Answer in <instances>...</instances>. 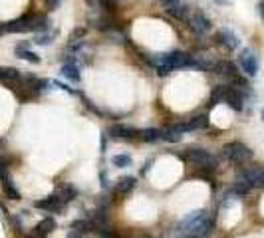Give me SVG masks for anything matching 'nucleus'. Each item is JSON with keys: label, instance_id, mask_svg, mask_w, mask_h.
<instances>
[{"label": "nucleus", "instance_id": "obj_1", "mask_svg": "<svg viewBox=\"0 0 264 238\" xmlns=\"http://www.w3.org/2000/svg\"><path fill=\"white\" fill-rule=\"evenodd\" d=\"M213 219L209 217L207 211H195L191 215H187L181 223H179V231L187 233L191 238H205V237H211L213 233Z\"/></svg>", "mask_w": 264, "mask_h": 238}, {"label": "nucleus", "instance_id": "obj_2", "mask_svg": "<svg viewBox=\"0 0 264 238\" xmlns=\"http://www.w3.org/2000/svg\"><path fill=\"white\" fill-rule=\"evenodd\" d=\"M149 62H151V64H155V66H167V68H171V70H175V68H183V66H195L193 56L183 54V52L157 54V56H151V58H149Z\"/></svg>", "mask_w": 264, "mask_h": 238}, {"label": "nucleus", "instance_id": "obj_3", "mask_svg": "<svg viewBox=\"0 0 264 238\" xmlns=\"http://www.w3.org/2000/svg\"><path fill=\"white\" fill-rule=\"evenodd\" d=\"M187 163L195 165V167H201V169H215V157L207 151V149H187L183 155H181Z\"/></svg>", "mask_w": 264, "mask_h": 238}, {"label": "nucleus", "instance_id": "obj_4", "mask_svg": "<svg viewBox=\"0 0 264 238\" xmlns=\"http://www.w3.org/2000/svg\"><path fill=\"white\" fill-rule=\"evenodd\" d=\"M223 155H225L229 161H233V163H245L247 159L253 157V151H251L247 145H243V143H239V141H233V143H227V145L223 147Z\"/></svg>", "mask_w": 264, "mask_h": 238}, {"label": "nucleus", "instance_id": "obj_5", "mask_svg": "<svg viewBox=\"0 0 264 238\" xmlns=\"http://www.w3.org/2000/svg\"><path fill=\"white\" fill-rule=\"evenodd\" d=\"M187 24H189V28L195 32V34H207L209 30H211V20L203 14V12H193L189 18H187Z\"/></svg>", "mask_w": 264, "mask_h": 238}, {"label": "nucleus", "instance_id": "obj_6", "mask_svg": "<svg viewBox=\"0 0 264 238\" xmlns=\"http://www.w3.org/2000/svg\"><path fill=\"white\" fill-rule=\"evenodd\" d=\"M223 101L229 103L235 111H243V109H245V95H243V91H241L239 87H235V85H227Z\"/></svg>", "mask_w": 264, "mask_h": 238}, {"label": "nucleus", "instance_id": "obj_7", "mask_svg": "<svg viewBox=\"0 0 264 238\" xmlns=\"http://www.w3.org/2000/svg\"><path fill=\"white\" fill-rule=\"evenodd\" d=\"M239 62H241V66H243L247 76H251V78L257 76V72H259V60H257L253 50H243L241 56H239Z\"/></svg>", "mask_w": 264, "mask_h": 238}, {"label": "nucleus", "instance_id": "obj_8", "mask_svg": "<svg viewBox=\"0 0 264 238\" xmlns=\"http://www.w3.org/2000/svg\"><path fill=\"white\" fill-rule=\"evenodd\" d=\"M213 72L215 74H219V76H225V78H231L233 81L237 79V78H241V74H239V68L231 62V60H221V62H217L215 66H213Z\"/></svg>", "mask_w": 264, "mask_h": 238}, {"label": "nucleus", "instance_id": "obj_9", "mask_svg": "<svg viewBox=\"0 0 264 238\" xmlns=\"http://www.w3.org/2000/svg\"><path fill=\"white\" fill-rule=\"evenodd\" d=\"M215 40H217V44L219 46H223L225 50H237L239 48V38L231 32V30H219L217 32V36H215Z\"/></svg>", "mask_w": 264, "mask_h": 238}, {"label": "nucleus", "instance_id": "obj_10", "mask_svg": "<svg viewBox=\"0 0 264 238\" xmlns=\"http://www.w3.org/2000/svg\"><path fill=\"white\" fill-rule=\"evenodd\" d=\"M175 127H177V131H181V133H185V131H195V129H207V127H209V117H207V115H197V117H193V119L187 121V123H177Z\"/></svg>", "mask_w": 264, "mask_h": 238}, {"label": "nucleus", "instance_id": "obj_11", "mask_svg": "<svg viewBox=\"0 0 264 238\" xmlns=\"http://www.w3.org/2000/svg\"><path fill=\"white\" fill-rule=\"evenodd\" d=\"M34 207H36V209H42V211L58 213V211H62L64 203H62V199H60L58 195H50V197H46V199H42V201H36Z\"/></svg>", "mask_w": 264, "mask_h": 238}, {"label": "nucleus", "instance_id": "obj_12", "mask_svg": "<svg viewBox=\"0 0 264 238\" xmlns=\"http://www.w3.org/2000/svg\"><path fill=\"white\" fill-rule=\"evenodd\" d=\"M241 177L251 181L255 187H264V167H261V169H247V171L241 173Z\"/></svg>", "mask_w": 264, "mask_h": 238}, {"label": "nucleus", "instance_id": "obj_13", "mask_svg": "<svg viewBox=\"0 0 264 238\" xmlns=\"http://www.w3.org/2000/svg\"><path fill=\"white\" fill-rule=\"evenodd\" d=\"M110 133L114 137H124V139H133V137H139V131L133 129V127H128V125H114L110 129Z\"/></svg>", "mask_w": 264, "mask_h": 238}, {"label": "nucleus", "instance_id": "obj_14", "mask_svg": "<svg viewBox=\"0 0 264 238\" xmlns=\"http://www.w3.org/2000/svg\"><path fill=\"white\" fill-rule=\"evenodd\" d=\"M253 189H255V185H253L251 181H247L245 177L239 175V179H237V183H235V187H233V193H235V195H249Z\"/></svg>", "mask_w": 264, "mask_h": 238}, {"label": "nucleus", "instance_id": "obj_15", "mask_svg": "<svg viewBox=\"0 0 264 238\" xmlns=\"http://www.w3.org/2000/svg\"><path fill=\"white\" fill-rule=\"evenodd\" d=\"M62 76L68 78L70 81H80V70L74 62H68V64L62 66Z\"/></svg>", "mask_w": 264, "mask_h": 238}, {"label": "nucleus", "instance_id": "obj_16", "mask_svg": "<svg viewBox=\"0 0 264 238\" xmlns=\"http://www.w3.org/2000/svg\"><path fill=\"white\" fill-rule=\"evenodd\" d=\"M161 135H163V131L161 129H141L139 131V139L141 141H145V143H153V141H159L161 139Z\"/></svg>", "mask_w": 264, "mask_h": 238}, {"label": "nucleus", "instance_id": "obj_17", "mask_svg": "<svg viewBox=\"0 0 264 238\" xmlns=\"http://www.w3.org/2000/svg\"><path fill=\"white\" fill-rule=\"evenodd\" d=\"M16 56H18V58H22V60H26V62H30V64H40V58H38L34 52L26 50V46H24V44H20V46L16 48Z\"/></svg>", "mask_w": 264, "mask_h": 238}, {"label": "nucleus", "instance_id": "obj_18", "mask_svg": "<svg viewBox=\"0 0 264 238\" xmlns=\"http://www.w3.org/2000/svg\"><path fill=\"white\" fill-rule=\"evenodd\" d=\"M2 189H4V195L10 199V201H20V193L16 191V187L12 185V181L6 177V179H2Z\"/></svg>", "mask_w": 264, "mask_h": 238}, {"label": "nucleus", "instance_id": "obj_19", "mask_svg": "<svg viewBox=\"0 0 264 238\" xmlns=\"http://www.w3.org/2000/svg\"><path fill=\"white\" fill-rule=\"evenodd\" d=\"M60 199H62V203H70V201H74L76 197H78V189L74 187V185H64L62 189H60V195H58Z\"/></svg>", "mask_w": 264, "mask_h": 238}, {"label": "nucleus", "instance_id": "obj_20", "mask_svg": "<svg viewBox=\"0 0 264 238\" xmlns=\"http://www.w3.org/2000/svg\"><path fill=\"white\" fill-rule=\"evenodd\" d=\"M16 79H20V72L16 68H0V81L10 83V81H16Z\"/></svg>", "mask_w": 264, "mask_h": 238}, {"label": "nucleus", "instance_id": "obj_21", "mask_svg": "<svg viewBox=\"0 0 264 238\" xmlns=\"http://www.w3.org/2000/svg\"><path fill=\"white\" fill-rule=\"evenodd\" d=\"M135 177H124V179H120L118 181V191L122 193V195H128V193H132L133 187H135Z\"/></svg>", "mask_w": 264, "mask_h": 238}, {"label": "nucleus", "instance_id": "obj_22", "mask_svg": "<svg viewBox=\"0 0 264 238\" xmlns=\"http://www.w3.org/2000/svg\"><path fill=\"white\" fill-rule=\"evenodd\" d=\"M72 231L84 235V233H92V231H96V227H94L92 221H74V223H72Z\"/></svg>", "mask_w": 264, "mask_h": 238}, {"label": "nucleus", "instance_id": "obj_23", "mask_svg": "<svg viewBox=\"0 0 264 238\" xmlns=\"http://www.w3.org/2000/svg\"><path fill=\"white\" fill-rule=\"evenodd\" d=\"M181 131H177V127L175 125H171L169 129H165L163 131V135H161V139H165V141H169V143H177L179 139H181Z\"/></svg>", "mask_w": 264, "mask_h": 238}, {"label": "nucleus", "instance_id": "obj_24", "mask_svg": "<svg viewBox=\"0 0 264 238\" xmlns=\"http://www.w3.org/2000/svg\"><path fill=\"white\" fill-rule=\"evenodd\" d=\"M36 229H38L42 235H46V237H48V235L56 229V223H54V219H50V217H48V219H44L42 223H38V227H36Z\"/></svg>", "mask_w": 264, "mask_h": 238}, {"label": "nucleus", "instance_id": "obj_25", "mask_svg": "<svg viewBox=\"0 0 264 238\" xmlns=\"http://www.w3.org/2000/svg\"><path fill=\"white\" fill-rule=\"evenodd\" d=\"M225 89H227V85H215V87H213V91H211V105L223 101V97H225Z\"/></svg>", "mask_w": 264, "mask_h": 238}, {"label": "nucleus", "instance_id": "obj_26", "mask_svg": "<svg viewBox=\"0 0 264 238\" xmlns=\"http://www.w3.org/2000/svg\"><path fill=\"white\" fill-rule=\"evenodd\" d=\"M167 12H169L171 16H175V18H185V16H187V8H185L183 4H173L171 8H167Z\"/></svg>", "mask_w": 264, "mask_h": 238}, {"label": "nucleus", "instance_id": "obj_27", "mask_svg": "<svg viewBox=\"0 0 264 238\" xmlns=\"http://www.w3.org/2000/svg\"><path fill=\"white\" fill-rule=\"evenodd\" d=\"M112 163L116 167H130L132 165V157L130 155H116V157H112Z\"/></svg>", "mask_w": 264, "mask_h": 238}, {"label": "nucleus", "instance_id": "obj_28", "mask_svg": "<svg viewBox=\"0 0 264 238\" xmlns=\"http://www.w3.org/2000/svg\"><path fill=\"white\" fill-rule=\"evenodd\" d=\"M34 42H36V44H40V46H46V44H50V42H52V34H42V36H38Z\"/></svg>", "mask_w": 264, "mask_h": 238}, {"label": "nucleus", "instance_id": "obj_29", "mask_svg": "<svg viewBox=\"0 0 264 238\" xmlns=\"http://www.w3.org/2000/svg\"><path fill=\"white\" fill-rule=\"evenodd\" d=\"M173 70L171 68H167V66H157V74L161 76V78H165V76H169Z\"/></svg>", "mask_w": 264, "mask_h": 238}, {"label": "nucleus", "instance_id": "obj_30", "mask_svg": "<svg viewBox=\"0 0 264 238\" xmlns=\"http://www.w3.org/2000/svg\"><path fill=\"white\" fill-rule=\"evenodd\" d=\"M84 105H86V107H88L90 111H94L96 115H102V111H100V109H98V107H96V105H94V103H92L90 99H84Z\"/></svg>", "mask_w": 264, "mask_h": 238}, {"label": "nucleus", "instance_id": "obj_31", "mask_svg": "<svg viewBox=\"0 0 264 238\" xmlns=\"http://www.w3.org/2000/svg\"><path fill=\"white\" fill-rule=\"evenodd\" d=\"M26 238H46V235H42L38 229H34V231H32V233H30V235H28Z\"/></svg>", "mask_w": 264, "mask_h": 238}, {"label": "nucleus", "instance_id": "obj_32", "mask_svg": "<svg viewBox=\"0 0 264 238\" xmlns=\"http://www.w3.org/2000/svg\"><path fill=\"white\" fill-rule=\"evenodd\" d=\"M46 4H48V8H50V10H54V8H58L60 0H46Z\"/></svg>", "mask_w": 264, "mask_h": 238}, {"label": "nucleus", "instance_id": "obj_33", "mask_svg": "<svg viewBox=\"0 0 264 238\" xmlns=\"http://www.w3.org/2000/svg\"><path fill=\"white\" fill-rule=\"evenodd\" d=\"M102 238H120L118 235H114L112 231H102Z\"/></svg>", "mask_w": 264, "mask_h": 238}, {"label": "nucleus", "instance_id": "obj_34", "mask_svg": "<svg viewBox=\"0 0 264 238\" xmlns=\"http://www.w3.org/2000/svg\"><path fill=\"white\" fill-rule=\"evenodd\" d=\"M68 238H82V235H80V233H76V231H72V233L68 235Z\"/></svg>", "mask_w": 264, "mask_h": 238}, {"label": "nucleus", "instance_id": "obj_35", "mask_svg": "<svg viewBox=\"0 0 264 238\" xmlns=\"http://www.w3.org/2000/svg\"><path fill=\"white\" fill-rule=\"evenodd\" d=\"M163 4H167V6H173V4H177V0H161Z\"/></svg>", "mask_w": 264, "mask_h": 238}, {"label": "nucleus", "instance_id": "obj_36", "mask_svg": "<svg viewBox=\"0 0 264 238\" xmlns=\"http://www.w3.org/2000/svg\"><path fill=\"white\" fill-rule=\"evenodd\" d=\"M102 149L106 151V133H104V137H102Z\"/></svg>", "mask_w": 264, "mask_h": 238}, {"label": "nucleus", "instance_id": "obj_37", "mask_svg": "<svg viewBox=\"0 0 264 238\" xmlns=\"http://www.w3.org/2000/svg\"><path fill=\"white\" fill-rule=\"evenodd\" d=\"M259 8H261V16H263V18H264V4H261Z\"/></svg>", "mask_w": 264, "mask_h": 238}, {"label": "nucleus", "instance_id": "obj_38", "mask_svg": "<svg viewBox=\"0 0 264 238\" xmlns=\"http://www.w3.org/2000/svg\"><path fill=\"white\" fill-rule=\"evenodd\" d=\"M261 4H264V0H261Z\"/></svg>", "mask_w": 264, "mask_h": 238}, {"label": "nucleus", "instance_id": "obj_39", "mask_svg": "<svg viewBox=\"0 0 264 238\" xmlns=\"http://www.w3.org/2000/svg\"><path fill=\"white\" fill-rule=\"evenodd\" d=\"M263 117H264V111H263Z\"/></svg>", "mask_w": 264, "mask_h": 238}, {"label": "nucleus", "instance_id": "obj_40", "mask_svg": "<svg viewBox=\"0 0 264 238\" xmlns=\"http://www.w3.org/2000/svg\"><path fill=\"white\" fill-rule=\"evenodd\" d=\"M185 238H191V237H185Z\"/></svg>", "mask_w": 264, "mask_h": 238}, {"label": "nucleus", "instance_id": "obj_41", "mask_svg": "<svg viewBox=\"0 0 264 238\" xmlns=\"http://www.w3.org/2000/svg\"><path fill=\"white\" fill-rule=\"evenodd\" d=\"M120 238H124V237H120Z\"/></svg>", "mask_w": 264, "mask_h": 238}]
</instances>
